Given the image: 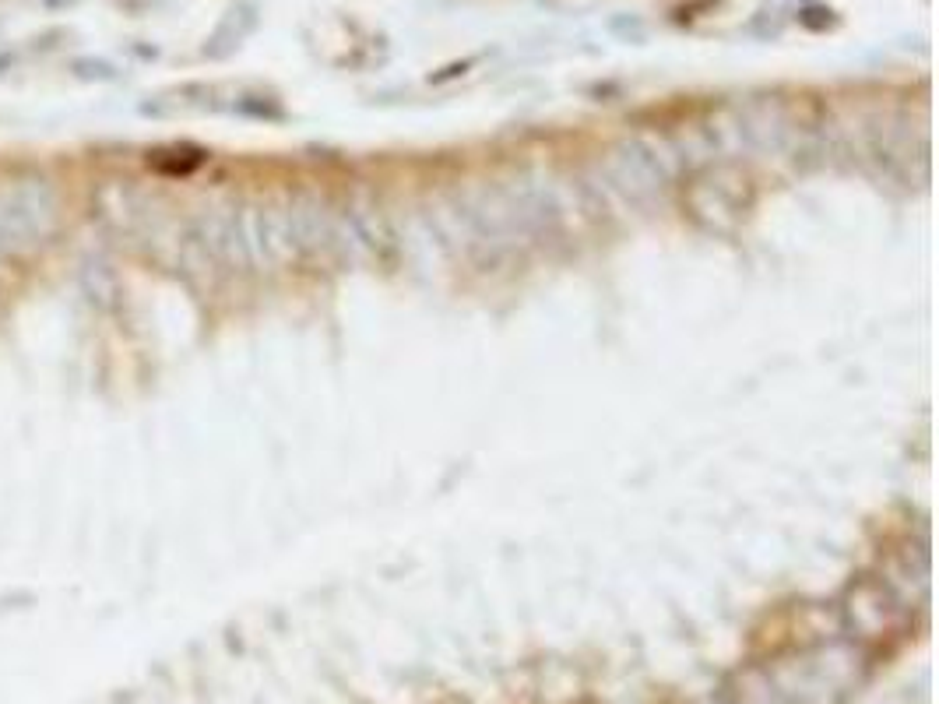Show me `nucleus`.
Segmentation results:
<instances>
[{
	"label": "nucleus",
	"instance_id": "obj_1",
	"mask_svg": "<svg viewBox=\"0 0 939 704\" xmlns=\"http://www.w3.org/2000/svg\"><path fill=\"white\" fill-rule=\"evenodd\" d=\"M57 226V191L43 176H15L0 184V254H22Z\"/></svg>",
	"mask_w": 939,
	"mask_h": 704
}]
</instances>
